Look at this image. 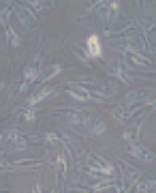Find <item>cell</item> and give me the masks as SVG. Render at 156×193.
Here are the masks:
<instances>
[{"instance_id":"1","label":"cell","mask_w":156,"mask_h":193,"mask_svg":"<svg viewBox=\"0 0 156 193\" xmlns=\"http://www.w3.org/2000/svg\"><path fill=\"white\" fill-rule=\"evenodd\" d=\"M88 47H90V54L92 56H101V43L96 37H90L88 39Z\"/></svg>"}]
</instances>
